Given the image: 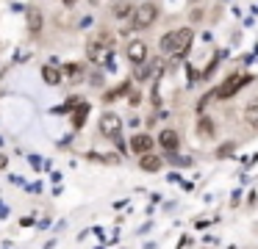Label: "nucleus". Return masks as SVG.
<instances>
[{
    "label": "nucleus",
    "mask_w": 258,
    "mask_h": 249,
    "mask_svg": "<svg viewBox=\"0 0 258 249\" xmlns=\"http://www.w3.org/2000/svg\"><path fill=\"white\" fill-rule=\"evenodd\" d=\"M131 149H134V152H139V155H147L153 149V138L147 136V133H136V136L131 138Z\"/></svg>",
    "instance_id": "nucleus-6"
},
{
    "label": "nucleus",
    "mask_w": 258,
    "mask_h": 249,
    "mask_svg": "<svg viewBox=\"0 0 258 249\" xmlns=\"http://www.w3.org/2000/svg\"><path fill=\"white\" fill-rule=\"evenodd\" d=\"M39 28H42L39 11H28V31H31V33H39Z\"/></svg>",
    "instance_id": "nucleus-12"
},
{
    "label": "nucleus",
    "mask_w": 258,
    "mask_h": 249,
    "mask_svg": "<svg viewBox=\"0 0 258 249\" xmlns=\"http://www.w3.org/2000/svg\"><path fill=\"white\" fill-rule=\"evenodd\" d=\"M125 55H128V61L131 64H136V66H142L147 61V44L145 42H139V39H134V42L125 47Z\"/></svg>",
    "instance_id": "nucleus-5"
},
{
    "label": "nucleus",
    "mask_w": 258,
    "mask_h": 249,
    "mask_svg": "<svg viewBox=\"0 0 258 249\" xmlns=\"http://www.w3.org/2000/svg\"><path fill=\"white\" fill-rule=\"evenodd\" d=\"M191 39H195L191 28H175V31H169V33H164V36H161V53L183 55L186 50H189Z\"/></svg>",
    "instance_id": "nucleus-1"
},
{
    "label": "nucleus",
    "mask_w": 258,
    "mask_h": 249,
    "mask_svg": "<svg viewBox=\"0 0 258 249\" xmlns=\"http://www.w3.org/2000/svg\"><path fill=\"white\" fill-rule=\"evenodd\" d=\"M64 69H67V75H70V77H75V75L81 72V66H78V64H67Z\"/></svg>",
    "instance_id": "nucleus-17"
},
{
    "label": "nucleus",
    "mask_w": 258,
    "mask_h": 249,
    "mask_svg": "<svg viewBox=\"0 0 258 249\" xmlns=\"http://www.w3.org/2000/svg\"><path fill=\"white\" fill-rule=\"evenodd\" d=\"M86 55H89V61H100L103 58V50L97 42H89V47H86Z\"/></svg>",
    "instance_id": "nucleus-13"
},
{
    "label": "nucleus",
    "mask_w": 258,
    "mask_h": 249,
    "mask_svg": "<svg viewBox=\"0 0 258 249\" xmlns=\"http://www.w3.org/2000/svg\"><path fill=\"white\" fill-rule=\"evenodd\" d=\"M100 133L106 138H111V141H117L119 133H122V119H119L114 111H106V114L100 116Z\"/></svg>",
    "instance_id": "nucleus-4"
},
{
    "label": "nucleus",
    "mask_w": 258,
    "mask_h": 249,
    "mask_svg": "<svg viewBox=\"0 0 258 249\" xmlns=\"http://www.w3.org/2000/svg\"><path fill=\"white\" fill-rule=\"evenodd\" d=\"M200 133H203V136H211V133H214V125H211L208 116H203V119H200Z\"/></svg>",
    "instance_id": "nucleus-16"
},
{
    "label": "nucleus",
    "mask_w": 258,
    "mask_h": 249,
    "mask_svg": "<svg viewBox=\"0 0 258 249\" xmlns=\"http://www.w3.org/2000/svg\"><path fill=\"white\" fill-rule=\"evenodd\" d=\"M3 166H6V155H0V169H3Z\"/></svg>",
    "instance_id": "nucleus-19"
},
{
    "label": "nucleus",
    "mask_w": 258,
    "mask_h": 249,
    "mask_svg": "<svg viewBox=\"0 0 258 249\" xmlns=\"http://www.w3.org/2000/svg\"><path fill=\"white\" fill-rule=\"evenodd\" d=\"M147 75H150V72H147L145 66H139V69H136V80H145Z\"/></svg>",
    "instance_id": "nucleus-18"
},
{
    "label": "nucleus",
    "mask_w": 258,
    "mask_h": 249,
    "mask_svg": "<svg viewBox=\"0 0 258 249\" xmlns=\"http://www.w3.org/2000/svg\"><path fill=\"white\" fill-rule=\"evenodd\" d=\"M156 17H158V6L156 3L136 6V11H134V31H145V28H150L153 22H156Z\"/></svg>",
    "instance_id": "nucleus-2"
},
{
    "label": "nucleus",
    "mask_w": 258,
    "mask_h": 249,
    "mask_svg": "<svg viewBox=\"0 0 258 249\" xmlns=\"http://www.w3.org/2000/svg\"><path fill=\"white\" fill-rule=\"evenodd\" d=\"M125 92H128V83H119V86H117V89H111V92H108V94H106V100H117V97H119V94H125Z\"/></svg>",
    "instance_id": "nucleus-15"
},
{
    "label": "nucleus",
    "mask_w": 258,
    "mask_h": 249,
    "mask_svg": "<svg viewBox=\"0 0 258 249\" xmlns=\"http://www.w3.org/2000/svg\"><path fill=\"white\" fill-rule=\"evenodd\" d=\"M244 83H250V77H247V75H239V72H236V75H228V77H225V80L217 86V97H219V100L233 97V94L239 92L241 86H244Z\"/></svg>",
    "instance_id": "nucleus-3"
},
{
    "label": "nucleus",
    "mask_w": 258,
    "mask_h": 249,
    "mask_svg": "<svg viewBox=\"0 0 258 249\" xmlns=\"http://www.w3.org/2000/svg\"><path fill=\"white\" fill-rule=\"evenodd\" d=\"M158 144H161L167 152H175V149H178V144H180V138H178V133H175V130H161Z\"/></svg>",
    "instance_id": "nucleus-7"
},
{
    "label": "nucleus",
    "mask_w": 258,
    "mask_h": 249,
    "mask_svg": "<svg viewBox=\"0 0 258 249\" xmlns=\"http://www.w3.org/2000/svg\"><path fill=\"white\" fill-rule=\"evenodd\" d=\"M244 119L250 122L252 127H258V100H252V103L244 108Z\"/></svg>",
    "instance_id": "nucleus-10"
},
{
    "label": "nucleus",
    "mask_w": 258,
    "mask_h": 249,
    "mask_svg": "<svg viewBox=\"0 0 258 249\" xmlns=\"http://www.w3.org/2000/svg\"><path fill=\"white\" fill-rule=\"evenodd\" d=\"M139 166L145 172H158L164 166V160L158 158V155H153V152H147V155H139Z\"/></svg>",
    "instance_id": "nucleus-8"
},
{
    "label": "nucleus",
    "mask_w": 258,
    "mask_h": 249,
    "mask_svg": "<svg viewBox=\"0 0 258 249\" xmlns=\"http://www.w3.org/2000/svg\"><path fill=\"white\" fill-rule=\"evenodd\" d=\"M134 11H136V9H131L128 3H119L117 9H114V14H117L119 20H122V17H131V14H134Z\"/></svg>",
    "instance_id": "nucleus-14"
},
{
    "label": "nucleus",
    "mask_w": 258,
    "mask_h": 249,
    "mask_svg": "<svg viewBox=\"0 0 258 249\" xmlns=\"http://www.w3.org/2000/svg\"><path fill=\"white\" fill-rule=\"evenodd\" d=\"M86 114H89V105L84 103V105H81V108L73 114V125H75V127H84V122H86Z\"/></svg>",
    "instance_id": "nucleus-11"
},
{
    "label": "nucleus",
    "mask_w": 258,
    "mask_h": 249,
    "mask_svg": "<svg viewBox=\"0 0 258 249\" xmlns=\"http://www.w3.org/2000/svg\"><path fill=\"white\" fill-rule=\"evenodd\" d=\"M64 6H75V0H64Z\"/></svg>",
    "instance_id": "nucleus-20"
},
{
    "label": "nucleus",
    "mask_w": 258,
    "mask_h": 249,
    "mask_svg": "<svg viewBox=\"0 0 258 249\" xmlns=\"http://www.w3.org/2000/svg\"><path fill=\"white\" fill-rule=\"evenodd\" d=\"M42 77H45V83H50V86L61 83V72H58L56 66H45V69H42Z\"/></svg>",
    "instance_id": "nucleus-9"
}]
</instances>
